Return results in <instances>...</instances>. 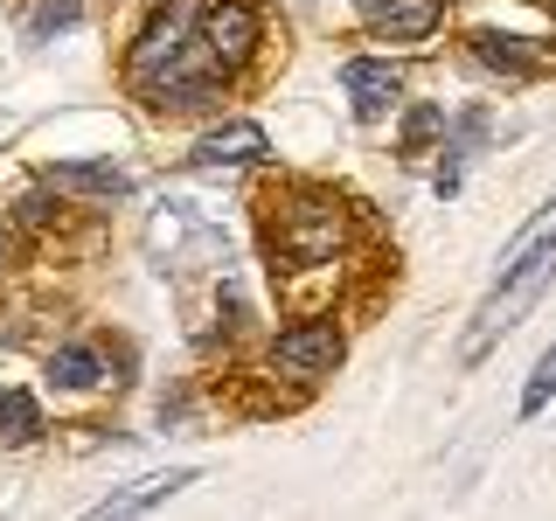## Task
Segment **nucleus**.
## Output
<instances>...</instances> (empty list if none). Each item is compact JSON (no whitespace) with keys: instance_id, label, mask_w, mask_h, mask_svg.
Masks as SVG:
<instances>
[{"instance_id":"nucleus-9","label":"nucleus","mask_w":556,"mask_h":521,"mask_svg":"<svg viewBox=\"0 0 556 521\" xmlns=\"http://www.w3.org/2000/svg\"><path fill=\"white\" fill-rule=\"evenodd\" d=\"M181 486H195V466H167V473H147V480H132L126 494H104L98 500V521H118V514H147V508H161L167 494H181Z\"/></svg>"},{"instance_id":"nucleus-10","label":"nucleus","mask_w":556,"mask_h":521,"mask_svg":"<svg viewBox=\"0 0 556 521\" xmlns=\"http://www.w3.org/2000/svg\"><path fill=\"white\" fill-rule=\"evenodd\" d=\"M439 0H382L376 8V35L382 42H425L431 28H439Z\"/></svg>"},{"instance_id":"nucleus-8","label":"nucleus","mask_w":556,"mask_h":521,"mask_svg":"<svg viewBox=\"0 0 556 521\" xmlns=\"http://www.w3.org/2000/svg\"><path fill=\"white\" fill-rule=\"evenodd\" d=\"M42 181L56 188V195H98V202H118L132 195V174L112 167V161H49Z\"/></svg>"},{"instance_id":"nucleus-18","label":"nucleus","mask_w":556,"mask_h":521,"mask_svg":"<svg viewBox=\"0 0 556 521\" xmlns=\"http://www.w3.org/2000/svg\"><path fill=\"white\" fill-rule=\"evenodd\" d=\"M14 208H22V223H28V230H42V223L56 216V202H49V195H22Z\"/></svg>"},{"instance_id":"nucleus-1","label":"nucleus","mask_w":556,"mask_h":521,"mask_svg":"<svg viewBox=\"0 0 556 521\" xmlns=\"http://www.w3.org/2000/svg\"><path fill=\"white\" fill-rule=\"evenodd\" d=\"M126 77L147 104H174V112L216 98V84L230 77V69L208 56V42H202V0H167V8L139 28Z\"/></svg>"},{"instance_id":"nucleus-16","label":"nucleus","mask_w":556,"mask_h":521,"mask_svg":"<svg viewBox=\"0 0 556 521\" xmlns=\"http://www.w3.org/2000/svg\"><path fill=\"white\" fill-rule=\"evenodd\" d=\"M549 396H556V341L543 347V361H535V376H529V390H521V417H535V410H549Z\"/></svg>"},{"instance_id":"nucleus-5","label":"nucleus","mask_w":556,"mask_h":521,"mask_svg":"<svg viewBox=\"0 0 556 521\" xmlns=\"http://www.w3.org/2000/svg\"><path fill=\"white\" fill-rule=\"evenodd\" d=\"M271 361L278 369H292V376H327L341 361V327L334 320H300V327H286V334L271 341Z\"/></svg>"},{"instance_id":"nucleus-15","label":"nucleus","mask_w":556,"mask_h":521,"mask_svg":"<svg viewBox=\"0 0 556 521\" xmlns=\"http://www.w3.org/2000/svg\"><path fill=\"white\" fill-rule=\"evenodd\" d=\"M439 132H445V112H439V104H417V112L404 118V161H417Z\"/></svg>"},{"instance_id":"nucleus-13","label":"nucleus","mask_w":556,"mask_h":521,"mask_svg":"<svg viewBox=\"0 0 556 521\" xmlns=\"http://www.w3.org/2000/svg\"><path fill=\"white\" fill-rule=\"evenodd\" d=\"M35 431H42L35 396H28V390H8V396H0V439H8V445H28Z\"/></svg>"},{"instance_id":"nucleus-17","label":"nucleus","mask_w":556,"mask_h":521,"mask_svg":"<svg viewBox=\"0 0 556 521\" xmlns=\"http://www.w3.org/2000/svg\"><path fill=\"white\" fill-rule=\"evenodd\" d=\"M535 243H556V202L543 208V216H535L529 223V230H521L515 243H508V251H501V265H508V257H521V251H535Z\"/></svg>"},{"instance_id":"nucleus-2","label":"nucleus","mask_w":556,"mask_h":521,"mask_svg":"<svg viewBox=\"0 0 556 521\" xmlns=\"http://www.w3.org/2000/svg\"><path fill=\"white\" fill-rule=\"evenodd\" d=\"M549 278H556V243H535V251L508 257V265H501V285L480 300L473 327H466V347H459V355H466V361H480L486 347H494V341L521 320V313H529V306L549 292Z\"/></svg>"},{"instance_id":"nucleus-4","label":"nucleus","mask_w":556,"mask_h":521,"mask_svg":"<svg viewBox=\"0 0 556 521\" xmlns=\"http://www.w3.org/2000/svg\"><path fill=\"white\" fill-rule=\"evenodd\" d=\"M278 251L292 257V265H327V257L341 251V216L334 202H300L286 216V230H278Z\"/></svg>"},{"instance_id":"nucleus-14","label":"nucleus","mask_w":556,"mask_h":521,"mask_svg":"<svg viewBox=\"0 0 556 521\" xmlns=\"http://www.w3.org/2000/svg\"><path fill=\"white\" fill-rule=\"evenodd\" d=\"M77 22H84V0H42V8L28 14V35H35V42H49L56 28H77Z\"/></svg>"},{"instance_id":"nucleus-12","label":"nucleus","mask_w":556,"mask_h":521,"mask_svg":"<svg viewBox=\"0 0 556 521\" xmlns=\"http://www.w3.org/2000/svg\"><path fill=\"white\" fill-rule=\"evenodd\" d=\"M49 382L56 390H104V355L98 347H56L49 355Z\"/></svg>"},{"instance_id":"nucleus-3","label":"nucleus","mask_w":556,"mask_h":521,"mask_svg":"<svg viewBox=\"0 0 556 521\" xmlns=\"http://www.w3.org/2000/svg\"><path fill=\"white\" fill-rule=\"evenodd\" d=\"M257 8L251 0H202V42H208V56H216L223 69H243L257 56Z\"/></svg>"},{"instance_id":"nucleus-11","label":"nucleus","mask_w":556,"mask_h":521,"mask_svg":"<svg viewBox=\"0 0 556 521\" xmlns=\"http://www.w3.org/2000/svg\"><path fill=\"white\" fill-rule=\"evenodd\" d=\"M473 56H480L486 69H501V77H535V69L549 63V49H521V35L480 28V35H473Z\"/></svg>"},{"instance_id":"nucleus-19","label":"nucleus","mask_w":556,"mask_h":521,"mask_svg":"<svg viewBox=\"0 0 556 521\" xmlns=\"http://www.w3.org/2000/svg\"><path fill=\"white\" fill-rule=\"evenodd\" d=\"M8 257H14V243H8V230H0V271H8Z\"/></svg>"},{"instance_id":"nucleus-7","label":"nucleus","mask_w":556,"mask_h":521,"mask_svg":"<svg viewBox=\"0 0 556 521\" xmlns=\"http://www.w3.org/2000/svg\"><path fill=\"white\" fill-rule=\"evenodd\" d=\"M265 153H271L265 126L237 118V126H216V132H202V139H195V153H188V167H202V174H216V167H257Z\"/></svg>"},{"instance_id":"nucleus-6","label":"nucleus","mask_w":556,"mask_h":521,"mask_svg":"<svg viewBox=\"0 0 556 521\" xmlns=\"http://www.w3.org/2000/svg\"><path fill=\"white\" fill-rule=\"evenodd\" d=\"M341 91L355 98V118H362V126H376V118L404 98V77H396V63H382V56H348L341 63Z\"/></svg>"}]
</instances>
